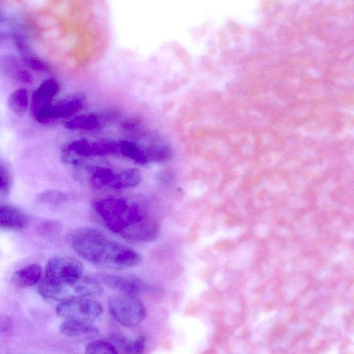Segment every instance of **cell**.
I'll return each instance as SVG.
<instances>
[{
    "instance_id": "obj_1",
    "label": "cell",
    "mask_w": 354,
    "mask_h": 354,
    "mask_svg": "<svg viewBox=\"0 0 354 354\" xmlns=\"http://www.w3.org/2000/svg\"><path fill=\"white\" fill-rule=\"evenodd\" d=\"M93 206L106 228L127 240L149 242L159 234L158 223L149 217L142 202L106 198L96 201Z\"/></svg>"
},
{
    "instance_id": "obj_2",
    "label": "cell",
    "mask_w": 354,
    "mask_h": 354,
    "mask_svg": "<svg viewBox=\"0 0 354 354\" xmlns=\"http://www.w3.org/2000/svg\"><path fill=\"white\" fill-rule=\"evenodd\" d=\"M67 239L77 254L95 266L120 269L133 267L142 261L135 250L96 228H77L68 234Z\"/></svg>"
},
{
    "instance_id": "obj_3",
    "label": "cell",
    "mask_w": 354,
    "mask_h": 354,
    "mask_svg": "<svg viewBox=\"0 0 354 354\" xmlns=\"http://www.w3.org/2000/svg\"><path fill=\"white\" fill-rule=\"evenodd\" d=\"M84 265L79 260L71 257L57 256L48 261L42 279L57 290L62 301L75 297L74 285L84 276Z\"/></svg>"
},
{
    "instance_id": "obj_4",
    "label": "cell",
    "mask_w": 354,
    "mask_h": 354,
    "mask_svg": "<svg viewBox=\"0 0 354 354\" xmlns=\"http://www.w3.org/2000/svg\"><path fill=\"white\" fill-rule=\"evenodd\" d=\"M108 307L114 319L127 327L138 325L146 317L143 304L131 295L111 297L108 301Z\"/></svg>"
},
{
    "instance_id": "obj_5",
    "label": "cell",
    "mask_w": 354,
    "mask_h": 354,
    "mask_svg": "<svg viewBox=\"0 0 354 354\" xmlns=\"http://www.w3.org/2000/svg\"><path fill=\"white\" fill-rule=\"evenodd\" d=\"M103 312L101 304L90 297H73L60 301L57 314L64 319L91 322Z\"/></svg>"
},
{
    "instance_id": "obj_6",
    "label": "cell",
    "mask_w": 354,
    "mask_h": 354,
    "mask_svg": "<svg viewBox=\"0 0 354 354\" xmlns=\"http://www.w3.org/2000/svg\"><path fill=\"white\" fill-rule=\"evenodd\" d=\"M82 106L81 98L66 100L57 104L52 102L43 106L32 113L35 120L41 124L67 118L77 113Z\"/></svg>"
},
{
    "instance_id": "obj_7",
    "label": "cell",
    "mask_w": 354,
    "mask_h": 354,
    "mask_svg": "<svg viewBox=\"0 0 354 354\" xmlns=\"http://www.w3.org/2000/svg\"><path fill=\"white\" fill-rule=\"evenodd\" d=\"M94 277L106 287L122 292L124 295L134 296L139 294L143 288L140 281L132 277L97 273Z\"/></svg>"
},
{
    "instance_id": "obj_8",
    "label": "cell",
    "mask_w": 354,
    "mask_h": 354,
    "mask_svg": "<svg viewBox=\"0 0 354 354\" xmlns=\"http://www.w3.org/2000/svg\"><path fill=\"white\" fill-rule=\"evenodd\" d=\"M115 117V113L111 111L104 112L100 115L83 114L67 121L65 123V127L70 129L94 130L100 127L102 122L113 120Z\"/></svg>"
},
{
    "instance_id": "obj_9",
    "label": "cell",
    "mask_w": 354,
    "mask_h": 354,
    "mask_svg": "<svg viewBox=\"0 0 354 354\" xmlns=\"http://www.w3.org/2000/svg\"><path fill=\"white\" fill-rule=\"evenodd\" d=\"M59 90V84L55 79L50 78L43 82L32 93L30 102L31 114L40 107L52 102Z\"/></svg>"
},
{
    "instance_id": "obj_10",
    "label": "cell",
    "mask_w": 354,
    "mask_h": 354,
    "mask_svg": "<svg viewBox=\"0 0 354 354\" xmlns=\"http://www.w3.org/2000/svg\"><path fill=\"white\" fill-rule=\"evenodd\" d=\"M28 223L26 215L19 209L9 205H0V228L21 230Z\"/></svg>"
},
{
    "instance_id": "obj_11",
    "label": "cell",
    "mask_w": 354,
    "mask_h": 354,
    "mask_svg": "<svg viewBox=\"0 0 354 354\" xmlns=\"http://www.w3.org/2000/svg\"><path fill=\"white\" fill-rule=\"evenodd\" d=\"M42 275L41 267L33 263L17 270L12 276V281L20 288L30 287L39 283Z\"/></svg>"
},
{
    "instance_id": "obj_12",
    "label": "cell",
    "mask_w": 354,
    "mask_h": 354,
    "mask_svg": "<svg viewBox=\"0 0 354 354\" xmlns=\"http://www.w3.org/2000/svg\"><path fill=\"white\" fill-rule=\"evenodd\" d=\"M59 330L68 337L97 335L100 333L97 328L89 322L73 319H65L59 325Z\"/></svg>"
},
{
    "instance_id": "obj_13",
    "label": "cell",
    "mask_w": 354,
    "mask_h": 354,
    "mask_svg": "<svg viewBox=\"0 0 354 354\" xmlns=\"http://www.w3.org/2000/svg\"><path fill=\"white\" fill-rule=\"evenodd\" d=\"M110 340L115 344L118 353H140L142 352L145 345V339L143 336L129 338L124 335H113Z\"/></svg>"
},
{
    "instance_id": "obj_14",
    "label": "cell",
    "mask_w": 354,
    "mask_h": 354,
    "mask_svg": "<svg viewBox=\"0 0 354 354\" xmlns=\"http://www.w3.org/2000/svg\"><path fill=\"white\" fill-rule=\"evenodd\" d=\"M140 180V171L136 168H129L115 174V179L110 187L115 189L133 187L138 185Z\"/></svg>"
},
{
    "instance_id": "obj_15",
    "label": "cell",
    "mask_w": 354,
    "mask_h": 354,
    "mask_svg": "<svg viewBox=\"0 0 354 354\" xmlns=\"http://www.w3.org/2000/svg\"><path fill=\"white\" fill-rule=\"evenodd\" d=\"M118 153L140 165L149 162L146 154V151L142 150L140 146L131 141H119Z\"/></svg>"
},
{
    "instance_id": "obj_16",
    "label": "cell",
    "mask_w": 354,
    "mask_h": 354,
    "mask_svg": "<svg viewBox=\"0 0 354 354\" xmlns=\"http://www.w3.org/2000/svg\"><path fill=\"white\" fill-rule=\"evenodd\" d=\"M29 104L28 94L25 88H18L9 95V108L18 116L24 115L26 113Z\"/></svg>"
},
{
    "instance_id": "obj_17",
    "label": "cell",
    "mask_w": 354,
    "mask_h": 354,
    "mask_svg": "<svg viewBox=\"0 0 354 354\" xmlns=\"http://www.w3.org/2000/svg\"><path fill=\"white\" fill-rule=\"evenodd\" d=\"M65 151L82 157L96 156V142L86 139L74 140L67 145Z\"/></svg>"
},
{
    "instance_id": "obj_18",
    "label": "cell",
    "mask_w": 354,
    "mask_h": 354,
    "mask_svg": "<svg viewBox=\"0 0 354 354\" xmlns=\"http://www.w3.org/2000/svg\"><path fill=\"white\" fill-rule=\"evenodd\" d=\"M115 174L109 168H97L91 175L89 179L90 185L95 189H101L105 186H111Z\"/></svg>"
},
{
    "instance_id": "obj_19",
    "label": "cell",
    "mask_w": 354,
    "mask_h": 354,
    "mask_svg": "<svg viewBox=\"0 0 354 354\" xmlns=\"http://www.w3.org/2000/svg\"><path fill=\"white\" fill-rule=\"evenodd\" d=\"M146 154L149 162L162 163L171 159L174 153L169 145H156L148 148Z\"/></svg>"
},
{
    "instance_id": "obj_20",
    "label": "cell",
    "mask_w": 354,
    "mask_h": 354,
    "mask_svg": "<svg viewBox=\"0 0 354 354\" xmlns=\"http://www.w3.org/2000/svg\"><path fill=\"white\" fill-rule=\"evenodd\" d=\"M85 353L87 354H116L118 353V351L110 339H96L86 345Z\"/></svg>"
},
{
    "instance_id": "obj_21",
    "label": "cell",
    "mask_w": 354,
    "mask_h": 354,
    "mask_svg": "<svg viewBox=\"0 0 354 354\" xmlns=\"http://www.w3.org/2000/svg\"><path fill=\"white\" fill-rule=\"evenodd\" d=\"M41 202L49 205H58L66 201L65 195L57 190H48L39 195Z\"/></svg>"
},
{
    "instance_id": "obj_22",
    "label": "cell",
    "mask_w": 354,
    "mask_h": 354,
    "mask_svg": "<svg viewBox=\"0 0 354 354\" xmlns=\"http://www.w3.org/2000/svg\"><path fill=\"white\" fill-rule=\"evenodd\" d=\"M11 185V178L8 170L0 162V195L6 193Z\"/></svg>"
},
{
    "instance_id": "obj_23",
    "label": "cell",
    "mask_w": 354,
    "mask_h": 354,
    "mask_svg": "<svg viewBox=\"0 0 354 354\" xmlns=\"http://www.w3.org/2000/svg\"><path fill=\"white\" fill-rule=\"evenodd\" d=\"M11 319L5 315H0V334H7L12 329Z\"/></svg>"
},
{
    "instance_id": "obj_24",
    "label": "cell",
    "mask_w": 354,
    "mask_h": 354,
    "mask_svg": "<svg viewBox=\"0 0 354 354\" xmlns=\"http://www.w3.org/2000/svg\"><path fill=\"white\" fill-rule=\"evenodd\" d=\"M29 65L32 69L37 71H46L48 70L47 64L38 59H31L29 61Z\"/></svg>"
},
{
    "instance_id": "obj_25",
    "label": "cell",
    "mask_w": 354,
    "mask_h": 354,
    "mask_svg": "<svg viewBox=\"0 0 354 354\" xmlns=\"http://www.w3.org/2000/svg\"><path fill=\"white\" fill-rule=\"evenodd\" d=\"M140 124V122L136 118H129L122 123V127L124 129L132 131L136 129Z\"/></svg>"
},
{
    "instance_id": "obj_26",
    "label": "cell",
    "mask_w": 354,
    "mask_h": 354,
    "mask_svg": "<svg viewBox=\"0 0 354 354\" xmlns=\"http://www.w3.org/2000/svg\"><path fill=\"white\" fill-rule=\"evenodd\" d=\"M174 179V176L169 171H163L159 176L158 180L166 184L171 183Z\"/></svg>"
},
{
    "instance_id": "obj_27",
    "label": "cell",
    "mask_w": 354,
    "mask_h": 354,
    "mask_svg": "<svg viewBox=\"0 0 354 354\" xmlns=\"http://www.w3.org/2000/svg\"><path fill=\"white\" fill-rule=\"evenodd\" d=\"M19 80L21 82L28 84L32 81V77L28 71H22L19 75Z\"/></svg>"
}]
</instances>
